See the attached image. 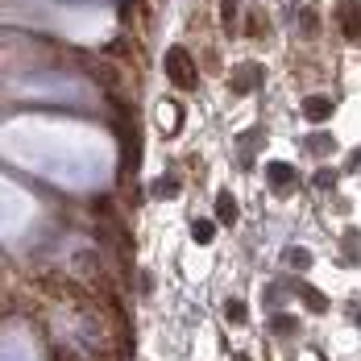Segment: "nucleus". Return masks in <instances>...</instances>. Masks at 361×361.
<instances>
[{"label": "nucleus", "instance_id": "obj_1", "mask_svg": "<svg viewBox=\"0 0 361 361\" xmlns=\"http://www.w3.org/2000/svg\"><path fill=\"white\" fill-rule=\"evenodd\" d=\"M166 75H171V83H175V87H183V92H191V87L200 83L195 59H191L183 46H171V50H166Z\"/></svg>", "mask_w": 361, "mask_h": 361}, {"label": "nucleus", "instance_id": "obj_2", "mask_svg": "<svg viewBox=\"0 0 361 361\" xmlns=\"http://www.w3.org/2000/svg\"><path fill=\"white\" fill-rule=\"evenodd\" d=\"M262 63H241V67H233V79H228V87L237 92V96H250L262 87Z\"/></svg>", "mask_w": 361, "mask_h": 361}, {"label": "nucleus", "instance_id": "obj_3", "mask_svg": "<svg viewBox=\"0 0 361 361\" xmlns=\"http://www.w3.org/2000/svg\"><path fill=\"white\" fill-rule=\"evenodd\" d=\"M266 183H270V191H290L295 166H290V162H270V166H266Z\"/></svg>", "mask_w": 361, "mask_h": 361}, {"label": "nucleus", "instance_id": "obj_4", "mask_svg": "<svg viewBox=\"0 0 361 361\" xmlns=\"http://www.w3.org/2000/svg\"><path fill=\"white\" fill-rule=\"evenodd\" d=\"M336 17H341V25H345V37H349V42H357V37H361L357 4H353V0H341V4H336Z\"/></svg>", "mask_w": 361, "mask_h": 361}, {"label": "nucleus", "instance_id": "obj_5", "mask_svg": "<svg viewBox=\"0 0 361 361\" xmlns=\"http://www.w3.org/2000/svg\"><path fill=\"white\" fill-rule=\"evenodd\" d=\"M295 295H299V299H303V303H307L316 316H320V312H328V295H324V290L307 287V283H295Z\"/></svg>", "mask_w": 361, "mask_h": 361}, {"label": "nucleus", "instance_id": "obj_6", "mask_svg": "<svg viewBox=\"0 0 361 361\" xmlns=\"http://www.w3.org/2000/svg\"><path fill=\"white\" fill-rule=\"evenodd\" d=\"M303 116H307V121H328V116H332V100H328V96H307V100H303Z\"/></svg>", "mask_w": 361, "mask_h": 361}, {"label": "nucleus", "instance_id": "obj_7", "mask_svg": "<svg viewBox=\"0 0 361 361\" xmlns=\"http://www.w3.org/2000/svg\"><path fill=\"white\" fill-rule=\"evenodd\" d=\"M216 220L220 224H237V200H233V191H220L216 195Z\"/></svg>", "mask_w": 361, "mask_h": 361}, {"label": "nucleus", "instance_id": "obj_8", "mask_svg": "<svg viewBox=\"0 0 361 361\" xmlns=\"http://www.w3.org/2000/svg\"><path fill=\"white\" fill-rule=\"evenodd\" d=\"M191 237H195V245H212V237H216V224L212 220H191Z\"/></svg>", "mask_w": 361, "mask_h": 361}, {"label": "nucleus", "instance_id": "obj_9", "mask_svg": "<svg viewBox=\"0 0 361 361\" xmlns=\"http://www.w3.org/2000/svg\"><path fill=\"white\" fill-rule=\"evenodd\" d=\"M224 320H228V324H245V320H250V307H245L241 299H228V303H224Z\"/></svg>", "mask_w": 361, "mask_h": 361}, {"label": "nucleus", "instance_id": "obj_10", "mask_svg": "<svg viewBox=\"0 0 361 361\" xmlns=\"http://www.w3.org/2000/svg\"><path fill=\"white\" fill-rule=\"evenodd\" d=\"M179 191H183V183H179V179H171V175H162V179L154 183V195H158V200H175Z\"/></svg>", "mask_w": 361, "mask_h": 361}, {"label": "nucleus", "instance_id": "obj_11", "mask_svg": "<svg viewBox=\"0 0 361 361\" xmlns=\"http://www.w3.org/2000/svg\"><path fill=\"white\" fill-rule=\"evenodd\" d=\"M332 137H328V133H316V137H307V149H312V154H320V158H324V154H332Z\"/></svg>", "mask_w": 361, "mask_h": 361}, {"label": "nucleus", "instance_id": "obj_12", "mask_svg": "<svg viewBox=\"0 0 361 361\" xmlns=\"http://www.w3.org/2000/svg\"><path fill=\"white\" fill-rule=\"evenodd\" d=\"M287 266H295V270H307V266H312V253L295 245V250H287Z\"/></svg>", "mask_w": 361, "mask_h": 361}, {"label": "nucleus", "instance_id": "obj_13", "mask_svg": "<svg viewBox=\"0 0 361 361\" xmlns=\"http://www.w3.org/2000/svg\"><path fill=\"white\" fill-rule=\"evenodd\" d=\"M220 13H224V30H228V34H237V0H224V4H220Z\"/></svg>", "mask_w": 361, "mask_h": 361}, {"label": "nucleus", "instance_id": "obj_14", "mask_svg": "<svg viewBox=\"0 0 361 361\" xmlns=\"http://www.w3.org/2000/svg\"><path fill=\"white\" fill-rule=\"evenodd\" d=\"M345 241H349V257H345V262H361V233H357V228H349V237H345Z\"/></svg>", "mask_w": 361, "mask_h": 361}, {"label": "nucleus", "instance_id": "obj_15", "mask_svg": "<svg viewBox=\"0 0 361 361\" xmlns=\"http://www.w3.org/2000/svg\"><path fill=\"white\" fill-rule=\"evenodd\" d=\"M270 328L274 332H295V320L290 316H270Z\"/></svg>", "mask_w": 361, "mask_h": 361}, {"label": "nucleus", "instance_id": "obj_16", "mask_svg": "<svg viewBox=\"0 0 361 361\" xmlns=\"http://www.w3.org/2000/svg\"><path fill=\"white\" fill-rule=\"evenodd\" d=\"M316 187H324V191H328V187H336V171H328V166H324V171L316 175Z\"/></svg>", "mask_w": 361, "mask_h": 361}, {"label": "nucleus", "instance_id": "obj_17", "mask_svg": "<svg viewBox=\"0 0 361 361\" xmlns=\"http://www.w3.org/2000/svg\"><path fill=\"white\" fill-rule=\"evenodd\" d=\"M50 357H54V361H79L71 349H63V345H54V349H50Z\"/></svg>", "mask_w": 361, "mask_h": 361}, {"label": "nucleus", "instance_id": "obj_18", "mask_svg": "<svg viewBox=\"0 0 361 361\" xmlns=\"http://www.w3.org/2000/svg\"><path fill=\"white\" fill-rule=\"evenodd\" d=\"M353 166H357V171H361V149H357V154H353Z\"/></svg>", "mask_w": 361, "mask_h": 361}, {"label": "nucleus", "instance_id": "obj_19", "mask_svg": "<svg viewBox=\"0 0 361 361\" xmlns=\"http://www.w3.org/2000/svg\"><path fill=\"white\" fill-rule=\"evenodd\" d=\"M357 324H361V312H357Z\"/></svg>", "mask_w": 361, "mask_h": 361}, {"label": "nucleus", "instance_id": "obj_20", "mask_svg": "<svg viewBox=\"0 0 361 361\" xmlns=\"http://www.w3.org/2000/svg\"><path fill=\"white\" fill-rule=\"evenodd\" d=\"M237 361H250V357H237Z\"/></svg>", "mask_w": 361, "mask_h": 361}]
</instances>
